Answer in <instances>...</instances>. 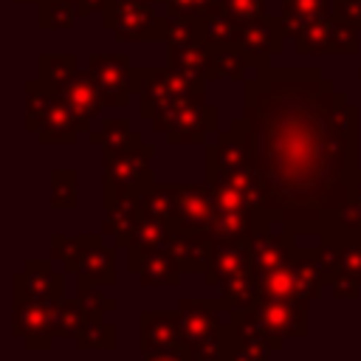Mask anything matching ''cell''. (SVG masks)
I'll list each match as a JSON object with an SVG mask.
<instances>
[{
	"instance_id": "30bf717a",
	"label": "cell",
	"mask_w": 361,
	"mask_h": 361,
	"mask_svg": "<svg viewBox=\"0 0 361 361\" xmlns=\"http://www.w3.org/2000/svg\"><path fill=\"white\" fill-rule=\"evenodd\" d=\"M59 299L39 302H14L11 305V333L23 341L25 350L39 353L51 350L59 336Z\"/></svg>"
},
{
	"instance_id": "e0dca14e",
	"label": "cell",
	"mask_w": 361,
	"mask_h": 361,
	"mask_svg": "<svg viewBox=\"0 0 361 361\" xmlns=\"http://www.w3.org/2000/svg\"><path fill=\"white\" fill-rule=\"evenodd\" d=\"M257 316L265 330L285 344V338L307 336V302L305 299H259Z\"/></svg>"
},
{
	"instance_id": "277c9868",
	"label": "cell",
	"mask_w": 361,
	"mask_h": 361,
	"mask_svg": "<svg viewBox=\"0 0 361 361\" xmlns=\"http://www.w3.org/2000/svg\"><path fill=\"white\" fill-rule=\"evenodd\" d=\"M149 124L172 147H178V144L180 147L183 144H203L212 133H217L220 110L206 102V87H203V90L183 93V96L172 99L169 104H164L152 116Z\"/></svg>"
},
{
	"instance_id": "ffe728a7",
	"label": "cell",
	"mask_w": 361,
	"mask_h": 361,
	"mask_svg": "<svg viewBox=\"0 0 361 361\" xmlns=\"http://www.w3.org/2000/svg\"><path fill=\"white\" fill-rule=\"evenodd\" d=\"M248 251H251V265H254V274H265L271 268H279V265H290L293 262V254H296V234L290 228H279L274 231L271 226L268 228H257L248 240Z\"/></svg>"
},
{
	"instance_id": "4dcf8cb0",
	"label": "cell",
	"mask_w": 361,
	"mask_h": 361,
	"mask_svg": "<svg viewBox=\"0 0 361 361\" xmlns=\"http://www.w3.org/2000/svg\"><path fill=\"white\" fill-rule=\"evenodd\" d=\"M76 341V350L79 353H87V350H116V324L107 322V313H96V310H87V322L82 327V333L73 338Z\"/></svg>"
},
{
	"instance_id": "7dc6e473",
	"label": "cell",
	"mask_w": 361,
	"mask_h": 361,
	"mask_svg": "<svg viewBox=\"0 0 361 361\" xmlns=\"http://www.w3.org/2000/svg\"><path fill=\"white\" fill-rule=\"evenodd\" d=\"M71 6L76 8L79 17H90V14H102L107 0H71Z\"/></svg>"
},
{
	"instance_id": "5bb4252c",
	"label": "cell",
	"mask_w": 361,
	"mask_h": 361,
	"mask_svg": "<svg viewBox=\"0 0 361 361\" xmlns=\"http://www.w3.org/2000/svg\"><path fill=\"white\" fill-rule=\"evenodd\" d=\"M293 51L299 56H307V54H338V56L341 54H358V31L344 25L333 11V17L305 28L293 39Z\"/></svg>"
},
{
	"instance_id": "7c38bea8",
	"label": "cell",
	"mask_w": 361,
	"mask_h": 361,
	"mask_svg": "<svg viewBox=\"0 0 361 361\" xmlns=\"http://www.w3.org/2000/svg\"><path fill=\"white\" fill-rule=\"evenodd\" d=\"M87 68L99 79L107 107H127L138 96V68H133L127 54H93Z\"/></svg>"
},
{
	"instance_id": "f1b7e54d",
	"label": "cell",
	"mask_w": 361,
	"mask_h": 361,
	"mask_svg": "<svg viewBox=\"0 0 361 361\" xmlns=\"http://www.w3.org/2000/svg\"><path fill=\"white\" fill-rule=\"evenodd\" d=\"M172 234H175L172 223L141 212L138 226H135V231H133V240H130V245H127V257H138V254H147V251H152V248L169 245V243H172Z\"/></svg>"
},
{
	"instance_id": "3957f363",
	"label": "cell",
	"mask_w": 361,
	"mask_h": 361,
	"mask_svg": "<svg viewBox=\"0 0 361 361\" xmlns=\"http://www.w3.org/2000/svg\"><path fill=\"white\" fill-rule=\"evenodd\" d=\"M25 130L37 135V141L45 147H54V144L73 147L79 135L90 133L73 116V110L39 79L25 82Z\"/></svg>"
},
{
	"instance_id": "7bdbcfd3",
	"label": "cell",
	"mask_w": 361,
	"mask_h": 361,
	"mask_svg": "<svg viewBox=\"0 0 361 361\" xmlns=\"http://www.w3.org/2000/svg\"><path fill=\"white\" fill-rule=\"evenodd\" d=\"M76 296L85 302L87 310H96V313H116V296H104V293H99L96 288H79Z\"/></svg>"
},
{
	"instance_id": "74e56055",
	"label": "cell",
	"mask_w": 361,
	"mask_h": 361,
	"mask_svg": "<svg viewBox=\"0 0 361 361\" xmlns=\"http://www.w3.org/2000/svg\"><path fill=\"white\" fill-rule=\"evenodd\" d=\"M85 243H87V234H73V237H68V234H54V237H51V259L59 262L65 271L73 274Z\"/></svg>"
},
{
	"instance_id": "f546056e",
	"label": "cell",
	"mask_w": 361,
	"mask_h": 361,
	"mask_svg": "<svg viewBox=\"0 0 361 361\" xmlns=\"http://www.w3.org/2000/svg\"><path fill=\"white\" fill-rule=\"evenodd\" d=\"M248 68H251V62L237 45H209V82L212 79L245 82V71Z\"/></svg>"
},
{
	"instance_id": "e575fe53",
	"label": "cell",
	"mask_w": 361,
	"mask_h": 361,
	"mask_svg": "<svg viewBox=\"0 0 361 361\" xmlns=\"http://www.w3.org/2000/svg\"><path fill=\"white\" fill-rule=\"evenodd\" d=\"M257 282H259V299H299L293 288L290 265H279L265 274H257Z\"/></svg>"
},
{
	"instance_id": "9a60e30c",
	"label": "cell",
	"mask_w": 361,
	"mask_h": 361,
	"mask_svg": "<svg viewBox=\"0 0 361 361\" xmlns=\"http://www.w3.org/2000/svg\"><path fill=\"white\" fill-rule=\"evenodd\" d=\"M39 299H65V276L54 271L48 259H28L23 271L11 276V305L14 302H39Z\"/></svg>"
},
{
	"instance_id": "60d3db41",
	"label": "cell",
	"mask_w": 361,
	"mask_h": 361,
	"mask_svg": "<svg viewBox=\"0 0 361 361\" xmlns=\"http://www.w3.org/2000/svg\"><path fill=\"white\" fill-rule=\"evenodd\" d=\"M265 3H268V0H223V3H220V11L228 14L234 23L245 25V23L259 20V17L268 14V11H265Z\"/></svg>"
},
{
	"instance_id": "1f68e13d",
	"label": "cell",
	"mask_w": 361,
	"mask_h": 361,
	"mask_svg": "<svg viewBox=\"0 0 361 361\" xmlns=\"http://www.w3.org/2000/svg\"><path fill=\"white\" fill-rule=\"evenodd\" d=\"M138 203H141V212L172 223L175 220V209H178V183H158V180H152L141 192Z\"/></svg>"
},
{
	"instance_id": "d6a6232c",
	"label": "cell",
	"mask_w": 361,
	"mask_h": 361,
	"mask_svg": "<svg viewBox=\"0 0 361 361\" xmlns=\"http://www.w3.org/2000/svg\"><path fill=\"white\" fill-rule=\"evenodd\" d=\"M79 206V172L76 169H51V209L71 212Z\"/></svg>"
},
{
	"instance_id": "ee69618b",
	"label": "cell",
	"mask_w": 361,
	"mask_h": 361,
	"mask_svg": "<svg viewBox=\"0 0 361 361\" xmlns=\"http://www.w3.org/2000/svg\"><path fill=\"white\" fill-rule=\"evenodd\" d=\"M336 17L361 34V0H333Z\"/></svg>"
},
{
	"instance_id": "d4e9b609",
	"label": "cell",
	"mask_w": 361,
	"mask_h": 361,
	"mask_svg": "<svg viewBox=\"0 0 361 361\" xmlns=\"http://www.w3.org/2000/svg\"><path fill=\"white\" fill-rule=\"evenodd\" d=\"M169 245H172L183 274H206L212 254H214L212 231H175Z\"/></svg>"
},
{
	"instance_id": "8d00e7d4",
	"label": "cell",
	"mask_w": 361,
	"mask_h": 361,
	"mask_svg": "<svg viewBox=\"0 0 361 361\" xmlns=\"http://www.w3.org/2000/svg\"><path fill=\"white\" fill-rule=\"evenodd\" d=\"M203 20L197 17H175V14H166V37L164 42L166 45H183V42H200L203 39Z\"/></svg>"
},
{
	"instance_id": "52a82bcc",
	"label": "cell",
	"mask_w": 361,
	"mask_h": 361,
	"mask_svg": "<svg viewBox=\"0 0 361 361\" xmlns=\"http://www.w3.org/2000/svg\"><path fill=\"white\" fill-rule=\"evenodd\" d=\"M152 0H107L102 11V28L116 42H164L166 11Z\"/></svg>"
},
{
	"instance_id": "603a6c76",
	"label": "cell",
	"mask_w": 361,
	"mask_h": 361,
	"mask_svg": "<svg viewBox=\"0 0 361 361\" xmlns=\"http://www.w3.org/2000/svg\"><path fill=\"white\" fill-rule=\"evenodd\" d=\"M290 271H293L296 296L305 299V302L319 299L322 290L327 288V265H324V257H322L319 248H299L296 245Z\"/></svg>"
},
{
	"instance_id": "8992f818",
	"label": "cell",
	"mask_w": 361,
	"mask_h": 361,
	"mask_svg": "<svg viewBox=\"0 0 361 361\" xmlns=\"http://www.w3.org/2000/svg\"><path fill=\"white\" fill-rule=\"evenodd\" d=\"M180 336L189 353H223L228 336V319L234 313V302L228 296L220 299H180Z\"/></svg>"
},
{
	"instance_id": "b9f144b4",
	"label": "cell",
	"mask_w": 361,
	"mask_h": 361,
	"mask_svg": "<svg viewBox=\"0 0 361 361\" xmlns=\"http://www.w3.org/2000/svg\"><path fill=\"white\" fill-rule=\"evenodd\" d=\"M336 228H350V231H361V172H358V180H355V192L347 203V209L341 212L338 217V226Z\"/></svg>"
},
{
	"instance_id": "d6986e66",
	"label": "cell",
	"mask_w": 361,
	"mask_h": 361,
	"mask_svg": "<svg viewBox=\"0 0 361 361\" xmlns=\"http://www.w3.org/2000/svg\"><path fill=\"white\" fill-rule=\"evenodd\" d=\"M214 212V192L206 180L178 183V209L172 220L175 231H212Z\"/></svg>"
},
{
	"instance_id": "7402d4cb",
	"label": "cell",
	"mask_w": 361,
	"mask_h": 361,
	"mask_svg": "<svg viewBox=\"0 0 361 361\" xmlns=\"http://www.w3.org/2000/svg\"><path fill=\"white\" fill-rule=\"evenodd\" d=\"M138 347L141 355L183 347L180 310H144L138 316Z\"/></svg>"
},
{
	"instance_id": "ba28073f",
	"label": "cell",
	"mask_w": 361,
	"mask_h": 361,
	"mask_svg": "<svg viewBox=\"0 0 361 361\" xmlns=\"http://www.w3.org/2000/svg\"><path fill=\"white\" fill-rule=\"evenodd\" d=\"M319 251L327 265V288L336 299H355L361 290V231L333 228L319 237Z\"/></svg>"
},
{
	"instance_id": "8fae6325",
	"label": "cell",
	"mask_w": 361,
	"mask_h": 361,
	"mask_svg": "<svg viewBox=\"0 0 361 361\" xmlns=\"http://www.w3.org/2000/svg\"><path fill=\"white\" fill-rule=\"evenodd\" d=\"M206 82L203 79H189L178 71H172L169 65L164 68H138V116L144 121H152V116L169 104L172 99L192 93V90H203Z\"/></svg>"
},
{
	"instance_id": "83f0119b",
	"label": "cell",
	"mask_w": 361,
	"mask_h": 361,
	"mask_svg": "<svg viewBox=\"0 0 361 361\" xmlns=\"http://www.w3.org/2000/svg\"><path fill=\"white\" fill-rule=\"evenodd\" d=\"M85 135H87L90 144L102 147V152H121V149H130V147L144 144L141 141V133L133 130V124L127 118H104L99 130H90Z\"/></svg>"
},
{
	"instance_id": "bcb514c9",
	"label": "cell",
	"mask_w": 361,
	"mask_h": 361,
	"mask_svg": "<svg viewBox=\"0 0 361 361\" xmlns=\"http://www.w3.org/2000/svg\"><path fill=\"white\" fill-rule=\"evenodd\" d=\"M144 361H195L189 355L186 347H172V350H158V353H149L144 355Z\"/></svg>"
},
{
	"instance_id": "7a4b0ae2",
	"label": "cell",
	"mask_w": 361,
	"mask_h": 361,
	"mask_svg": "<svg viewBox=\"0 0 361 361\" xmlns=\"http://www.w3.org/2000/svg\"><path fill=\"white\" fill-rule=\"evenodd\" d=\"M203 152H206V183L212 189L228 186V189L240 192L248 200V206L259 214V183H257L251 133H248L245 118L243 116L231 118L228 130L220 133L214 144H206Z\"/></svg>"
},
{
	"instance_id": "ab89813d",
	"label": "cell",
	"mask_w": 361,
	"mask_h": 361,
	"mask_svg": "<svg viewBox=\"0 0 361 361\" xmlns=\"http://www.w3.org/2000/svg\"><path fill=\"white\" fill-rule=\"evenodd\" d=\"M223 0H161V8L166 14H175V17H197V20H206L209 14H214L220 8Z\"/></svg>"
},
{
	"instance_id": "6da1fadb",
	"label": "cell",
	"mask_w": 361,
	"mask_h": 361,
	"mask_svg": "<svg viewBox=\"0 0 361 361\" xmlns=\"http://www.w3.org/2000/svg\"><path fill=\"white\" fill-rule=\"evenodd\" d=\"M259 217L296 237L338 226L358 180V107L319 68L259 65L243 87Z\"/></svg>"
},
{
	"instance_id": "cb8c5ba5",
	"label": "cell",
	"mask_w": 361,
	"mask_h": 361,
	"mask_svg": "<svg viewBox=\"0 0 361 361\" xmlns=\"http://www.w3.org/2000/svg\"><path fill=\"white\" fill-rule=\"evenodd\" d=\"M141 195H127V197H113L104 206V223H102V234L104 237H113L116 248H127L130 240H133V231L138 226V217H141V203H138Z\"/></svg>"
},
{
	"instance_id": "4fadbf2b",
	"label": "cell",
	"mask_w": 361,
	"mask_h": 361,
	"mask_svg": "<svg viewBox=\"0 0 361 361\" xmlns=\"http://www.w3.org/2000/svg\"><path fill=\"white\" fill-rule=\"evenodd\" d=\"M45 87H51L71 110H73V116L90 130V121L107 107V102H104V93H102V85H99V79L90 73V68H79V71H73V73H68V76H62V79H56V82H51V85H45Z\"/></svg>"
},
{
	"instance_id": "9c48e42d",
	"label": "cell",
	"mask_w": 361,
	"mask_h": 361,
	"mask_svg": "<svg viewBox=\"0 0 361 361\" xmlns=\"http://www.w3.org/2000/svg\"><path fill=\"white\" fill-rule=\"evenodd\" d=\"M152 144H138L121 152H102L104 158V180H102V203L113 197L141 195L152 180Z\"/></svg>"
},
{
	"instance_id": "484cf974",
	"label": "cell",
	"mask_w": 361,
	"mask_h": 361,
	"mask_svg": "<svg viewBox=\"0 0 361 361\" xmlns=\"http://www.w3.org/2000/svg\"><path fill=\"white\" fill-rule=\"evenodd\" d=\"M333 17V0H282V28L288 39H296L313 23Z\"/></svg>"
},
{
	"instance_id": "d590c367",
	"label": "cell",
	"mask_w": 361,
	"mask_h": 361,
	"mask_svg": "<svg viewBox=\"0 0 361 361\" xmlns=\"http://www.w3.org/2000/svg\"><path fill=\"white\" fill-rule=\"evenodd\" d=\"M73 71H79L76 54H39V59H37V79L42 85H51Z\"/></svg>"
},
{
	"instance_id": "2e32d148",
	"label": "cell",
	"mask_w": 361,
	"mask_h": 361,
	"mask_svg": "<svg viewBox=\"0 0 361 361\" xmlns=\"http://www.w3.org/2000/svg\"><path fill=\"white\" fill-rule=\"evenodd\" d=\"M285 28H282V20L279 14L271 17H259V20H251L245 25H240V37H237V48L248 56L251 68H259V65H268L271 56H279L285 51Z\"/></svg>"
},
{
	"instance_id": "ac0fdd59",
	"label": "cell",
	"mask_w": 361,
	"mask_h": 361,
	"mask_svg": "<svg viewBox=\"0 0 361 361\" xmlns=\"http://www.w3.org/2000/svg\"><path fill=\"white\" fill-rule=\"evenodd\" d=\"M116 245V243H113ZM104 243V234H87V243L76 262V290L79 288H113L116 285V248Z\"/></svg>"
},
{
	"instance_id": "f35d334b",
	"label": "cell",
	"mask_w": 361,
	"mask_h": 361,
	"mask_svg": "<svg viewBox=\"0 0 361 361\" xmlns=\"http://www.w3.org/2000/svg\"><path fill=\"white\" fill-rule=\"evenodd\" d=\"M85 322H87V307H85V302H82L79 296H73V299L65 296L62 305H59V336L76 338V336L82 333Z\"/></svg>"
},
{
	"instance_id": "f907efd6",
	"label": "cell",
	"mask_w": 361,
	"mask_h": 361,
	"mask_svg": "<svg viewBox=\"0 0 361 361\" xmlns=\"http://www.w3.org/2000/svg\"><path fill=\"white\" fill-rule=\"evenodd\" d=\"M152 3H161V0H152Z\"/></svg>"
},
{
	"instance_id": "f6af8a7d",
	"label": "cell",
	"mask_w": 361,
	"mask_h": 361,
	"mask_svg": "<svg viewBox=\"0 0 361 361\" xmlns=\"http://www.w3.org/2000/svg\"><path fill=\"white\" fill-rule=\"evenodd\" d=\"M223 358H226V361H265V353L251 350V347H245V344H240V341H234V338L226 336Z\"/></svg>"
},
{
	"instance_id": "44dd1931",
	"label": "cell",
	"mask_w": 361,
	"mask_h": 361,
	"mask_svg": "<svg viewBox=\"0 0 361 361\" xmlns=\"http://www.w3.org/2000/svg\"><path fill=\"white\" fill-rule=\"evenodd\" d=\"M127 271L133 276H138V282L144 288H175L183 274L172 245H161L147 254L127 257Z\"/></svg>"
},
{
	"instance_id": "c3c4849f",
	"label": "cell",
	"mask_w": 361,
	"mask_h": 361,
	"mask_svg": "<svg viewBox=\"0 0 361 361\" xmlns=\"http://www.w3.org/2000/svg\"><path fill=\"white\" fill-rule=\"evenodd\" d=\"M11 3H17V6H23V3H42V0H11Z\"/></svg>"
},
{
	"instance_id": "836d02e7",
	"label": "cell",
	"mask_w": 361,
	"mask_h": 361,
	"mask_svg": "<svg viewBox=\"0 0 361 361\" xmlns=\"http://www.w3.org/2000/svg\"><path fill=\"white\" fill-rule=\"evenodd\" d=\"M37 25L42 31H71L73 20L79 17L71 0H42L37 3Z\"/></svg>"
},
{
	"instance_id": "4316f807",
	"label": "cell",
	"mask_w": 361,
	"mask_h": 361,
	"mask_svg": "<svg viewBox=\"0 0 361 361\" xmlns=\"http://www.w3.org/2000/svg\"><path fill=\"white\" fill-rule=\"evenodd\" d=\"M166 65L189 79L209 82V45L200 42H183V45H166Z\"/></svg>"
},
{
	"instance_id": "5b68a950",
	"label": "cell",
	"mask_w": 361,
	"mask_h": 361,
	"mask_svg": "<svg viewBox=\"0 0 361 361\" xmlns=\"http://www.w3.org/2000/svg\"><path fill=\"white\" fill-rule=\"evenodd\" d=\"M203 282L206 288H214L228 296L234 307H257L259 302V282L251 265L248 245L214 240V254L203 274Z\"/></svg>"
},
{
	"instance_id": "681fc988",
	"label": "cell",
	"mask_w": 361,
	"mask_h": 361,
	"mask_svg": "<svg viewBox=\"0 0 361 361\" xmlns=\"http://www.w3.org/2000/svg\"><path fill=\"white\" fill-rule=\"evenodd\" d=\"M358 79H361V68H358Z\"/></svg>"
}]
</instances>
